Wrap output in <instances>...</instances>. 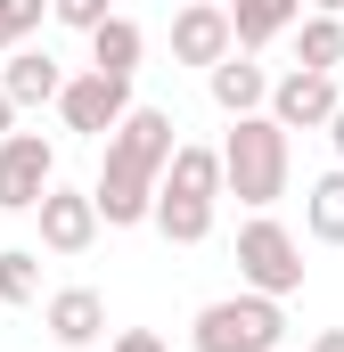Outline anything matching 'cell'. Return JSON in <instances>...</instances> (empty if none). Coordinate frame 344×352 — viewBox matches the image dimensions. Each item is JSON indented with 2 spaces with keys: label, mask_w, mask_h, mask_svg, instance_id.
<instances>
[{
  "label": "cell",
  "mask_w": 344,
  "mask_h": 352,
  "mask_svg": "<svg viewBox=\"0 0 344 352\" xmlns=\"http://www.w3.org/2000/svg\"><path fill=\"white\" fill-rule=\"evenodd\" d=\"M41 295V254L33 246H0V303H33Z\"/></svg>",
  "instance_id": "18"
},
{
  "label": "cell",
  "mask_w": 344,
  "mask_h": 352,
  "mask_svg": "<svg viewBox=\"0 0 344 352\" xmlns=\"http://www.w3.org/2000/svg\"><path fill=\"white\" fill-rule=\"evenodd\" d=\"M8 131H17V98L0 90V140H8Z\"/></svg>",
  "instance_id": "23"
},
{
  "label": "cell",
  "mask_w": 344,
  "mask_h": 352,
  "mask_svg": "<svg viewBox=\"0 0 344 352\" xmlns=\"http://www.w3.org/2000/svg\"><path fill=\"white\" fill-rule=\"evenodd\" d=\"M303 230H312L320 246H344V164L303 188Z\"/></svg>",
  "instance_id": "17"
},
{
  "label": "cell",
  "mask_w": 344,
  "mask_h": 352,
  "mask_svg": "<svg viewBox=\"0 0 344 352\" xmlns=\"http://www.w3.org/2000/svg\"><path fill=\"white\" fill-rule=\"evenodd\" d=\"M222 8H230V0H222Z\"/></svg>",
  "instance_id": "27"
},
{
  "label": "cell",
  "mask_w": 344,
  "mask_h": 352,
  "mask_svg": "<svg viewBox=\"0 0 344 352\" xmlns=\"http://www.w3.org/2000/svg\"><path fill=\"white\" fill-rule=\"evenodd\" d=\"M230 50H238V25H230L222 0H189V8L172 16V58H180V66H205V74H213Z\"/></svg>",
  "instance_id": "10"
},
{
  "label": "cell",
  "mask_w": 344,
  "mask_h": 352,
  "mask_svg": "<svg viewBox=\"0 0 344 352\" xmlns=\"http://www.w3.org/2000/svg\"><path fill=\"white\" fill-rule=\"evenodd\" d=\"M230 180H222V148H197V140H180L164 164V188H156V230H164L172 246H205L213 238V197H222Z\"/></svg>",
  "instance_id": "2"
},
{
  "label": "cell",
  "mask_w": 344,
  "mask_h": 352,
  "mask_svg": "<svg viewBox=\"0 0 344 352\" xmlns=\"http://www.w3.org/2000/svg\"><path fill=\"white\" fill-rule=\"evenodd\" d=\"M336 107H344L336 74L295 66V74H279V82H270V107H262V115H279L287 131H328V123H336Z\"/></svg>",
  "instance_id": "9"
},
{
  "label": "cell",
  "mask_w": 344,
  "mask_h": 352,
  "mask_svg": "<svg viewBox=\"0 0 344 352\" xmlns=\"http://www.w3.org/2000/svg\"><path fill=\"white\" fill-rule=\"evenodd\" d=\"M205 90H213L222 115H262V107H270V74L255 66V50H230V58L205 74Z\"/></svg>",
  "instance_id": "12"
},
{
  "label": "cell",
  "mask_w": 344,
  "mask_h": 352,
  "mask_svg": "<svg viewBox=\"0 0 344 352\" xmlns=\"http://www.w3.org/2000/svg\"><path fill=\"white\" fill-rule=\"evenodd\" d=\"M328 148H336V164H344V107H336V123H328Z\"/></svg>",
  "instance_id": "24"
},
{
  "label": "cell",
  "mask_w": 344,
  "mask_h": 352,
  "mask_svg": "<svg viewBox=\"0 0 344 352\" xmlns=\"http://www.w3.org/2000/svg\"><path fill=\"white\" fill-rule=\"evenodd\" d=\"M58 188V148L41 131H8L0 140V213H33Z\"/></svg>",
  "instance_id": "6"
},
{
  "label": "cell",
  "mask_w": 344,
  "mask_h": 352,
  "mask_svg": "<svg viewBox=\"0 0 344 352\" xmlns=\"http://www.w3.org/2000/svg\"><path fill=\"white\" fill-rule=\"evenodd\" d=\"M230 25H238V50H270L279 33L303 25V0H230Z\"/></svg>",
  "instance_id": "14"
},
{
  "label": "cell",
  "mask_w": 344,
  "mask_h": 352,
  "mask_svg": "<svg viewBox=\"0 0 344 352\" xmlns=\"http://www.w3.org/2000/svg\"><path fill=\"white\" fill-rule=\"evenodd\" d=\"M312 352H344V328H320V336H312Z\"/></svg>",
  "instance_id": "22"
},
{
  "label": "cell",
  "mask_w": 344,
  "mask_h": 352,
  "mask_svg": "<svg viewBox=\"0 0 344 352\" xmlns=\"http://www.w3.org/2000/svg\"><path fill=\"white\" fill-rule=\"evenodd\" d=\"M41 16H50V0H0V25H8V41H25Z\"/></svg>",
  "instance_id": "20"
},
{
  "label": "cell",
  "mask_w": 344,
  "mask_h": 352,
  "mask_svg": "<svg viewBox=\"0 0 344 352\" xmlns=\"http://www.w3.org/2000/svg\"><path fill=\"white\" fill-rule=\"evenodd\" d=\"M58 115H66V131H90V140H107L123 115H131V74H66L58 90Z\"/></svg>",
  "instance_id": "7"
},
{
  "label": "cell",
  "mask_w": 344,
  "mask_h": 352,
  "mask_svg": "<svg viewBox=\"0 0 344 352\" xmlns=\"http://www.w3.org/2000/svg\"><path fill=\"white\" fill-rule=\"evenodd\" d=\"M50 16H58V25H74V33H98L115 8H107V0H50Z\"/></svg>",
  "instance_id": "19"
},
{
  "label": "cell",
  "mask_w": 344,
  "mask_h": 352,
  "mask_svg": "<svg viewBox=\"0 0 344 352\" xmlns=\"http://www.w3.org/2000/svg\"><path fill=\"white\" fill-rule=\"evenodd\" d=\"M172 148H180V140H172V115H164V107H131V115L107 131V164H98V180H90L107 230L156 221V188H164Z\"/></svg>",
  "instance_id": "1"
},
{
  "label": "cell",
  "mask_w": 344,
  "mask_h": 352,
  "mask_svg": "<svg viewBox=\"0 0 344 352\" xmlns=\"http://www.w3.org/2000/svg\"><path fill=\"white\" fill-rule=\"evenodd\" d=\"M222 180L238 205L270 213L287 197V123L279 115H230V140H222Z\"/></svg>",
  "instance_id": "3"
},
{
  "label": "cell",
  "mask_w": 344,
  "mask_h": 352,
  "mask_svg": "<svg viewBox=\"0 0 344 352\" xmlns=\"http://www.w3.org/2000/svg\"><path fill=\"white\" fill-rule=\"evenodd\" d=\"M0 50H17V41H8V25H0Z\"/></svg>",
  "instance_id": "26"
},
{
  "label": "cell",
  "mask_w": 344,
  "mask_h": 352,
  "mask_svg": "<svg viewBox=\"0 0 344 352\" xmlns=\"http://www.w3.org/2000/svg\"><path fill=\"white\" fill-rule=\"evenodd\" d=\"M33 213H41V246H50V254H90V246H98V230H107L98 197H90V188H66V180H58Z\"/></svg>",
  "instance_id": "8"
},
{
  "label": "cell",
  "mask_w": 344,
  "mask_h": 352,
  "mask_svg": "<svg viewBox=\"0 0 344 352\" xmlns=\"http://www.w3.org/2000/svg\"><path fill=\"white\" fill-rule=\"evenodd\" d=\"M295 66H312V74H336V66H344V16L303 8V25H295Z\"/></svg>",
  "instance_id": "15"
},
{
  "label": "cell",
  "mask_w": 344,
  "mask_h": 352,
  "mask_svg": "<svg viewBox=\"0 0 344 352\" xmlns=\"http://www.w3.org/2000/svg\"><path fill=\"white\" fill-rule=\"evenodd\" d=\"M238 278L255 287V295H303V246H295V230L287 221H270V213H255L246 230H238Z\"/></svg>",
  "instance_id": "5"
},
{
  "label": "cell",
  "mask_w": 344,
  "mask_h": 352,
  "mask_svg": "<svg viewBox=\"0 0 344 352\" xmlns=\"http://www.w3.org/2000/svg\"><path fill=\"white\" fill-rule=\"evenodd\" d=\"M41 328H50L66 352L98 344V336H107V295H98V287H58V295L41 303Z\"/></svg>",
  "instance_id": "11"
},
{
  "label": "cell",
  "mask_w": 344,
  "mask_h": 352,
  "mask_svg": "<svg viewBox=\"0 0 344 352\" xmlns=\"http://www.w3.org/2000/svg\"><path fill=\"white\" fill-rule=\"evenodd\" d=\"M140 50H148V33H140L131 16H107V25L90 33V66H98V74H140Z\"/></svg>",
  "instance_id": "16"
},
{
  "label": "cell",
  "mask_w": 344,
  "mask_h": 352,
  "mask_svg": "<svg viewBox=\"0 0 344 352\" xmlns=\"http://www.w3.org/2000/svg\"><path fill=\"white\" fill-rule=\"evenodd\" d=\"M107 352H164V336H156V328H123Z\"/></svg>",
  "instance_id": "21"
},
{
  "label": "cell",
  "mask_w": 344,
  "mask_h": 352,
  "mask_svg": "<svg viewBox=\"0 0 344 352\" xmlns=\"http://www.w3.org/2000/svg\"><path fill=\"white\" fill-rule=\"evenodd\" d=\"M0 90L17 98V107H58V90H66V74H58V58L50 50H8V74H0Z\"/></svg>",
  "instance_id": "13"
},
{
  "label": "cell",
  "mask_w": 344,
  "mask_h": 352,
  "mask_svg": "<svg viewBox=\"0 0 344 352\" xmlns=\"http://www.w3.org/2000/svg\"><path fill=\"white\" fill-rule=\"evenodd\" d=\"M189 344L197 352H287V311H279V295H255V287L222 295V303L197 311Z\"/></svg>",
  "instance_id": "4"
},
{
  "label": "cell",
  "mask_w": 344,
  "mask_h": 352,
  "mask_svg": "<svg viewBox=\"0 0 344 352\" xmlns=\"http://www.w3.org/2000/svg\"><path fill=\"white\" fill-rule=\"evenodd\" d=\"M303 8H320V16H344V0H303Z\"/></svg>",
  "instance_id": "25"
}]
</instances>
